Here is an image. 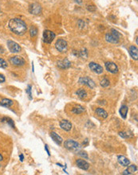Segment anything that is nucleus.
<instances>
[{
    "label": "nucleus",
    "mask_w": 138,
    "mask_h": 175,
    "mask_svg": "<svg viewBox=\"0 0 138 175\" xmlns=\"http://www.w3.org/2000/svg\"><path fill=\"white\" fill-rule=\"evenodd\" d=\"M8 27L14 34L19 35V36H22L23 34H25L26 30H27L26 24L25 23L24 21L20 19V18L10 19L9 23H8Z\"/></svg>",
    "instance_id": "nucleus-1"
},
{
    "label": "nucleus",
    "mask_w": 138,
    "mask_h": 175,
    "mask_svg": "<svg viewBox=\"0 0 138 175\" xmlns=\"http://www.w3.org/2000/svg\"><path fill=\"white\" fill-rule=\"evenodd\" d=\"M121 33H119L117 30L112 29L111 30V33H108L105 34V40L109 43H113V44H117L119 42V40L121 37Z\"/></svg>",
    "instance_id": "nucleus-2"
},
{
    "label": "nucleus",
    "mask_w": 138,
    "mask_h": 175,
    "mask_svg": "<svg viewBox=\"0 0 138 175\" xmlns=\"http://www.w3.org/2000/svg\"><path fill=\"white\" fill-rule=\"evenodd\" d=\"M64 146L65 148L67 149L68 150L73 152H78L81 149V146L78 142H76L73 139H68L64 142Z\"/></svg>",
    "instance_id": "nucleus-3"
},
{
    "label": "nucleus",
    "mask_w": 138,
    "mask_h": 175,
    "mask_svg": "<svg viewBox=\"0 0 138 175\" xmlns=\"http://www.w3.org/2000/svg\"><path fill=\"white\" fill-rule=\"evenodd\" d=\"M55 47L56 49L61 53H64L67 51V48H68V45L66 41L64 39H58L55 43Z\"/></svg>",
    "instance_id": "nucleus-4"
},
{
    "label": "nucleus",
    "mask_w": 138,
    "mask_h": 175,
    "mask_svg": "<svg viewBox=\"0 0 138 175\" xmlns=\"http://www.w3.org/2000/svg\"><path fill=\"white\" fill-rule=\"evenodd\" d=\"M55 36H56L55 33L52 32L51 30H46L43 32V41H44V42L49 44L55 38Z\"/></svg>",
    "instance_id": "nucleus-5"
},
{
    "label": "nucleus",
    "mask_w": 138,
    "mask_h": 175,
    "mask_svg": "<svg viewBox=\"0 0 138 175\" xmlns=\"http://www.w3.org/2000/svg\"><path fill=\"white\" fill-rule=\"evenodd\" d=\"M10 62L14 66H23L25 65V60L20 56H14L10 58Z\"/></svg>",
    "instance_id": "nucleus-6"
},
{
    "label": "nucleus",
    "mask_w": 138,
    "mask_h": 175,
    "mask_svg": "<svg viewBox=\"0 0 138 175\" xmlns=\"http://www.w3.org/2000/svg\"><path fill=\"white\" fill-rule=\"evenodd\" d=\"M7 47L11 53H17L21 51V47L19 45L18 43L14 42V41H10V40L7 41Z\"/></svg>",
    "instance_id": "nucleus-7"
},
{
    "label": "nucleus",
    "mask_w": 138,
    "mask_h": 175,
    "mask_svg": "<svg viewBox=\"0 0 138 175\" xmlns=\"http://www.w3.org/2000/svg\"><path fill=\"white\" fill-rule=\"evenodd\" d=\"M29 12L34 15H38L42 13V7L38 3H32L29 6Z\"/></svg>",
    "instance_id": "nucleus-8"
},
{
    "label": "nucleus",
    "mask_w": 138,
    "mask_h": 175,
    "mask_svg": "<svg viewBox=\"0 0 138 175\" xmlns=\"http://www.w3.org/2000/svg\"><path fill=\"white\" fill-rule=\"evenodd\" d=\"M79 83L82 84H84V85L88 86V87L90 88V89H93V88H95L96 86L94 81H93L92 79H90L89 77H87V76L81 77V78L79 79Z\"/></svg>",
    "instance_id": "nucleus-9"
},
{
    "label": "nucleus",
    "mask_w": 138,
    "mask_h": 175,
    "mask_svg": "<svg viewBox=\"0 0 138 175\" xmlns=\"http://www.w3.org/2000/svg\"><path fill=\"white\" fill-rule=\"evenodd\" d=\"M105 66L106 70L111 73H118V67L116 65L115 63L113 62H110V61H108V62H105Z\"/></svg>",
    "instance_id": "nucleus-10"
},
{
    "label": "nucleus",
    "mask_w": 138,
    "mask_h": 175,
    "mask_svg": "<svg viewBox=\"0 0 138 175\" xmlns=\"http://www.w3.org/2000/svg\"><path fill=\"white\" fill-rule=\"evenodd\" d=\"M89 67L93 73H97V74H101L103 73V68L97 63L90 62L89 64Z\"/></svg>",
    "instance_id": "nucleus-11"
},
{
    "label": "nucleus",
    "mask_w": 138,
    "mask_h": 175,
    "mask_svg": "<svg viewBox=\"0 0 138 175\" xmlns=\"http://www.w3.org/2000/svg\"><path fill=\"white\" fill-rule=\"evenodd\" d=\"M57 65L62 69H69V67L71 66V62L68 59H64L58 61L57 63Z\"/></svg>",
    "instance_id": "nucleus-12"
},
{
    "label": "nucleus",
    "mask_w": 138,
    "mask_h": 175,
    "mask_svg": "<svg viewBox=\"0 0 138 175\" xmlns=\"http://www.w3.org/2000/svg\"><path fill=\"white\" fill-rule=\"evenodd\" d=\"M76 164L78 165V167L82 169L83 170H87L89 168V164L88 162L83 160V159H77L76 161Z\"/></svg>",
    "instance_id": "nucleus-13"
},
{
    "label": "nucleus",
    "mask_w": 138,
    "mask_h": 175,
    "mask_svg": "<svg viewBox=\"0 0 138 175\" xmlns=\"http://www.w3.org/2000/svg\"><path fill=\"white\" fill-rule=\"evenodd\" d=\"M60 127L64 130L65 131H69L72 129V123L68 120L64 119L60 122Z\"/></svg>",
    "instance_id": "nucleus-14"
},
{
    "label": "nucleus",
    "mask_w": 138,
    "mask_h": 175,
    "mask_svg": "<svg viewBox=\"0 0 138 175\" xmlns=\"http://www.w3.org/2000/svg\"><path fill=\"white\" fill-rule=\"evenodd\" d=\"M137 170V166L136 165H128V168L125 170V171L123 172V174L124 175H130L136 173Z\"/></svg>",
    "instance_id": "nucleus-15"
},
{
    "label": "nucleus",
    "mask_w": 138,
    "mask_h": 175,
    "mask_svg": "<svg viewBox=\"0 0 138 175\" xmlns=\"http://www.w3.org/2000/svg\"><path fill=\"white\" fill-rule=\"evenodd\" d=\"M117 161L122 166H128L130 164V161L123 155L117 156Z\"/></svg>",
    "instance_id": "nucleus-16"
},
{
    "label": "nucleus",
    "mask_w": 138,
    "mask_h": 175,
    "mask_svg": "<svg viewBox=\"0 0 138 175\" xmlns=\"http://www.w3.org/2000/svg\"><path fill=\"white\" fill-rule=\"evenodd\" d=\"M129 54L130 56L132 57V58L133 60H136L137 61L138 59V51H137V48L136 46H132L129 47Z\"/></svg>",
    "instance_id": "nucleus-17"
},
{
    "label": "nucleus",
    "mask_w": 138,
    "mask_h": 175,
    "mask_svg": "<svg viewBox=\"0 0 138 175\" xmlns=\"http://www.w3.org/2000/svg\"><path fill=\"white\" fill-rule=\"evenodd\" d=\"M95 113L96 115H97L99 117H101L102 119H106L108 117V113L105 111V109L101 108H98L95 110Z\"/></svg>",
    "instance_id": "nucleus-18"
},
{
    "label": "nucleus",
    "mask_w": 138,
    "mask_h": 175,
    "mask_svg": "<svg viewBox=\"0 0 138 175\" xmlns=\"http://www.w3.org/2000/svg\"><path fill=\"white\" fill-rule=\"evenodd\" d=\"M50 137H51V139L54 141V142H56L57 144H58V145H61L62 144V137L60 136H58L57 133L55 132H51L50 133Z\"/></svg>",
    "instance_id": "nucleus-19"
},
{
    "label": "nucleus",
    "mask_w": 138,
    "mask_h": 175,
    "mask_svg": "<svg viewBox=\"0 0 138 175\" xmlns=\"http://www.w3.org/2000/svg\"><path fill=\"white\" fill-rule=\"evenodd\" d=\"M86 111V108L82 105H77L76 107H74L72 109V113L73 114H76V115H79V114H82L84 112Z\"/></svg>",
    "instance_id": "nucleus-20"
},
{
    "label": "nucleus",
    "mask_w": 138,
    "mask_h": 175,
    "mask_svg": "<svg viewBox=\"0 0 138 175\" xmlns=\"http://www.w3.org/2000/svg\"><path fill=\"white\" fill-rule=\"evenodd\" d=\"M14 104V102L10 99H3L0 101V105L5 108H10Z\"/></svg>",
    "instance_id": "nucleus-21"
},
{
    "label": "nucleus",
    "mask_w": 138,
    "mask_h": 175,
    "mask_svg": "<svg viewBox=\"0 0 138 175\" xmlns=\"http://www.w3.org/2000/svg\"><path fill=\"white\" fill-rule=\"evenodd\" d=\"M128 108L126 105H122L121 109H120V114L123 119H126L127 117V114H128Z\"/></svg>",
    "instance_id": "nucleus-22"
},
{
    "label": "nucleus",
    "mask_w": 138,
    "mask_h": 175,
    "mask_svg": "<svg viewBox=\"0 0 138 175\" xmlns=\"http://www.w3.org/2000/svg\"><path fill=\"white\" fill-rule=\"evenodd\" d=\"M76 94L80 99H86L87 97V93H86V90L83 89H80L78 90L76 92Z\"/></svg>",
    "instance_id": "nucleus-23"
},
{
    "label": "nucleus",
    "mask_w": 138,
    "mask_h": 175,
    "mask_svg": "<svg viewBox=\"0 0 138 175\" xmlns=\"http://www.w3.org/2000/svg\"><path fill=\"white\" fill-rule=\"evenodd\" d=\"M3 122H6L8 124L10 125L12 128H14V121L10 118H8V117H4L3 119Z\"/></svg>",
    "instance_id": "nucleus-24"
},
{
    "label": "nucleus",
    "mask_w": 138,
    "mask_h": 175,
    "mask_svg": "<svg viewBox=\"0 0 138 175\" xmlns=\"http://www.w3.org/2000/svg\"><path fill=\"white\" fill-rule=\"evenodd\" d=\"M109 84H110V82H109V80H108L107 78H103V79L101 80V86L103 87V88H107V87H108V86H109Z\"/></svg>",
    "instance_id": "nucleus-25"
},
{
    "label": "nucleus",
    "mask_w": 138,
    "mask_h": 175,
    "mask_svg": "<svg viewBox=\"0 0 138 175\" xmlns=\"http://www.w3.org/2000/svg\"><path fill=\"white\" fill-rule=\"evenodd\" d=\"M78 56L86 59V58L88 57V52H87V50H86V49H83V50H81V51H79Z\"/></svg>",
    "instance_id": "nucleus-26"
},
{
    "label": "nucleus",
    "mask_w": 138,
    "mask_h": 175,
    "mask_svg": "<svg viewBox=\"0 0 138 175\" xmlns=\"http://www.w3.org/2000/svg\"><path fill=\"white\" fill-rule=\"evenodd\" d=\"M30 36L32 37H35L38 34V29H37L35 27H31L30 29Z\"/></svg>",
    "instance_id": "nucleus-27"
},
{
    "label": "nucleus",
    "mask_w": 138,
    "mask_h": 175,
    "mask_svg": "<svg viewBox=\"0 0 138 175\" xmlns=\"http://www.w3.org/2000/svg\"><path fill=\"white\" fill-rule=\"evenodd\" d=\"M7 62L3 58H0V68L2 69H7Z\"/></svg>",
    "instance_id": "nucleus-28"
},
{
    "label": "nucleus",
    "mask_w": 138,
    "mask_h": 175,
    "mask_svg": "<svg viewBox=\"0 0 138 175\" xmlns=\"http://www.w3.org/2000/svg\"><path fill=\"white\" fill-rule=\"evenodd\" d=\"M78 155L79 156H81L82 158H84L85 159H89V156L87 155V153L85 151H80V150H79V151L78 152Z\"/></svg>",
    "instance_id": "nucleus-29"
},
{
    "label": "nucleus",
    "mask_w": 138,
    "mask_h": 175,
    "mask_svg": "<svg viewBox=\"0 0 138 175\" xmlns=\"http://www.w3.org/2000/svg\"><path fill=\"white\" fill-rule=\"evenodd\" d=\"M26 94H28L29 96V99H32V94H31V86L28 85L27 86V89L26 90Z\"/></svg>",
    "instance_id": "nucleus-30"
},
{
    "label": "nucleus",
    "mask_w": 138,
    "mask_h": 175,
    "mask_svg": "<svg viewBox=\"0 0 138 175\" xmlns=\"http://www.w3.org/2000/svg\"><path fill=\"white\" fill-rule=\"evenodd\" d=\"M78 27L81 28V29H82V28H84L85 27V26H86V23H85V22L83 21V20H79L78 22Z\"/></svg>",
    "instance_id": "nucleus-31"
},
{
    "label": "nucleus",
    "mask_w": 138,
    "mask_h": 175,
    "mask_svg": "<svg viewBox=\"0 0 138 175\" xmlns=\"http://www.w3.org/2000/svg\"><path fill=\"white\" fill-rule=\"evenodd\" d=\"M119 136H121V137H122V138H124V139H126V138H128V134L125 132H120L119 133Z\"/></svg>",
    "instance_id": "nucleus-32"
},
{
    "label": "nucleus",
    "mask_w": 138,
    "mask_h": 175,
    "mask_svg": "<svg viewBox=\"0 0 138 175\" xmlns=\"http://www.w3.org/2000/svg\"><path fill=\"white\" fill-rule=\"evenodd\" d=\"M87 10H89V11L93 12V11H95L96 10V7H94V6H88V7H87Z\"/></svg>",
    "instance_id": "nucleus-33"
},
{
    "label": "nucleus",
    "mask_w": 138,
    "mask_h": 175,
    "mask_svg": "<svg viewBox=\"0 0 138 175\" xmlns=\"http://www.w3.org/2000/svg\"><path fill=\"white\" fill-rule=\"evenodd\" d=\"M5 80H6L5 76H4L3 74H0V83H4L5 82Z\"/></svg>",
    "instance_id": "nucleus-34"
},
{
    "label": "nucleus",
    "mask_w": 138,
    "mask_h": 175,
    "mask_svg": "<svg viewBox=\"0 0 138 175\" xmlns=\"http://www.w3.org/2000/svg\"><path fill=\"white\" fill-rule=\"evenodd\" d=\"M45 150H46V152H47V154H48V155H50V153H49V149H48V146H45Z\"/></svg>",
    "instance_id": "nucleus-35"
},
{
    "label": "nucleus",
    "mask_w": 138,
    "mask_h": 175,
    "mask_svg": "<svg viewBox=\"0 0 138 175\" xmlns=\"http://www.w3.org/2000/svg\"><path fill=\"white\" fill-rule=\"evenodd\" d=\"M19 159H20V160H21V162H23V159H24V156H23V154H21V155H19Z\"/></svg>",
    "instance_id": "nucleus-36"
},
{
    "label": "nucleus",
    "mask_w": 138,
    "mask_h": 175,
    "mask_svg": "<svg viewBox=\"0 0 138 175\" xmlns=\"http://www.w3.org/2000/svg\"><path fill=\"white\" fill-rule=\"evenodd\" d=\"M4 53V50L3 47L0 46V53Z\"/></svg>",
    "instance_id": "nucleus-37"
},
{
    "label": "nucleus",
    "mask_w": 138,
    "mask_h": 175,
    "mask_svg": "<svg viewBox=\"0 0 138 175\" xmlns=\"http://www.w3.org/2000/svg\"><path fill=\"white\" fill-rule=\"evenodd\" d=\"M86 144H88V139H86V141L83 142V145L84 146L86 145Z\"/></svg>",
    "instance_id": "nucleus-38"
},
{
    "label": "nucleus",
    "mask_w": 138,
    "mask_h": 175,
    "mask_svg": "<svg viewBox=\"0 0 138 175\" xmlns=\"http://www.w3.org/2000/svg\"><path fill=\"white\" fill-rule=\"evenodd\" d=\"M3 159V156L0 155V162H1V161H2Z\"/></svg>",
    "instance_id": "nucleus-39"
},
{
    "label": "nucleus",
    "mask_w": 138,
    "mask_h": 175,
    "mask_svg": "<svg viewBox=\"0 0 138 175\" xmlns=\"http://www.w3.org/2000/svg\"><path fill=\"white\" fill-rule=\"evenodd\" d=\"M0 12H1V9H0Z\"/></svg>",
    "instance_id": "nucleus-40"
}]
</instances>
